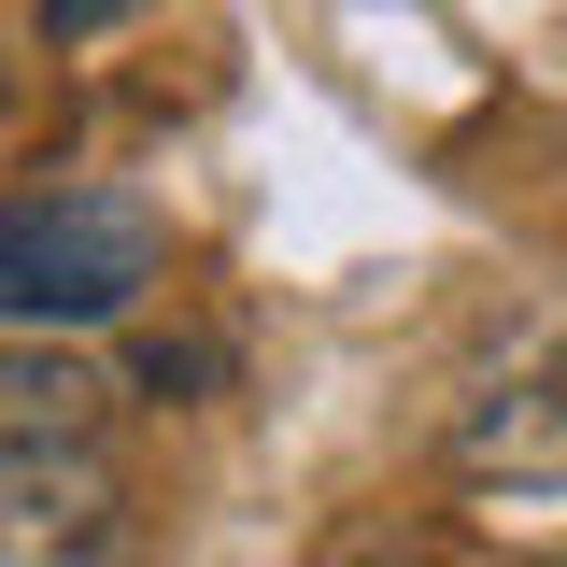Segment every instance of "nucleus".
<instances>
[{"instance_id": "nucleus-1", "label": "nucleus", "mask_w": 567, "mask_h": 567, "mask_svg": "<svg viewBox=\"0 0 567 567\" xmlns=\"http://www.w3.org/2000/svg\"><path fill=\"white\" fill-rule=\"evenodd\" d=\"M156 270H171V227L128 185H14L0 199V327H29V341H85V327L142 312Z\"/></svg>"}, {"instance_id": "nucleus-2", "label": "nucleus", "mask_w": 567, "mask_h": 567, "mask_svg": "<svg viewBox=\"0 0 567 567\" xmlns=\"http://www.w3.org/2000/svg\"><path fill=\"white\" fill-rule=\"evenodd\" d=\"M0 567H128L114 425H85V440H0Z\"/></svg>"}, {"instance_id": "nucleus-3", "label": "nucleus", "mask_w": 567, "mask_h": 567, "mask_svg": "<svg viewBox=\"0 0 567 567\" xmlns=\"http://www.w3.org/2000/svg\"><path fill=\"white\" fill-rule=\"evenodd\" d=\"M454 468H468V483H511V496L567 483V369H525V383H483V398L454 412Z\"/></svg>"}, {"instance_id": "nucleus-4", "label": "nucleus", "mask_w": 567, "mask_h": 567, "mask_svg": "<svg viewBox=\"0 0 567 567\" xmlns=\"http://www.w3.org/2000/svg\"><path fill=\"white\" fill-rule=\"evenodd\" d=\"M114 14H142V0H43V29H58V43H85V29H114Z\"/></svg>"}, {"instance_id": "nucleus-5", "label": "nucleus", "mask_w": 567, "mask_h": 567, "mask_svg": "<svg viewBox=\"0 0 567 567\" xmlns=\"http://www.w3.org/2000/svg\"><path fill=\"white\" fill-rule=\"evenodd\" d=\"M312 567H425V554H312Z\"/></svg>"}, {"instance_id": "nucleus-6", "label": "nucleus", "mask_w": 567, "mask_h": 567, "mask_svg": "<svg viewBox=\"0 0 567 567\" xmlns=\"http://www.w3.org/2000/svg\"><path fill=\"white\" fill-rule=\"evenodd\" d=\"M0 85H14V58H0Z\"/></svg>"}, {"instance_id": "nucleus-7", "label": "nucleus", "mask_w": 567, "mask_h": 567, "mask_svg": "<svg viewBox=\"0 0 567 567\" xmlns=\"http://www.w3.org/2000/svg\"><path fill=\"white\" fill-rule=\"evenodd\" d=\"M554 567H567V554H554Z\"/></svg>"}]
</instances>
